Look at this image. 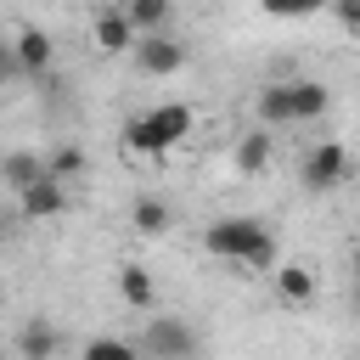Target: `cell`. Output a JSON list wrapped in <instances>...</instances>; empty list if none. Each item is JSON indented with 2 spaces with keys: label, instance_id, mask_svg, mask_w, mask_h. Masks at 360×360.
I'll use <instances>...</instances> for the list:
<instances>
[{
  "label": "cell",
  "instance_id": "1",
  "mask_svg": "<svg viewBox=\"0 0 360 360\" xmlns=\"http://www.w3.org/2000/svg\"><path fill=\"white\" fill-rule=\"evenodd\" d=\"M186 135H191V107L186 101H163V107H152V112H141V118L124 124V146L141 152V158H163Z\"/></svg>",
  "mask_w": 360,
  "mask_h": 360
},
{
  "label": "cell",
  "instance_id": "2",
  "mask_svg": "<svg viewBox=\"0 0 360 360\" xmlns=\"http://www.w3.org/2000/svg\"><path fill=\"white\" fill-rule=\"evenodd\" d=\"M264 242H270L264 219H248V214H225V219L202 225V248H208L214 259H231V264H248Z\"/></svg>",
  "mask_w": 360,
  "mask_h": 360
},
{
  "label": "cell",
  "instance_id": "3",
  "mask_svg": "<svg viewBox=\"0 0 360 360\" xmlns=\"http://www.w3.org/2000/svg\"><path fill=\"white\" fill-rule=\"evenodd\" d=\"M141 354L152 360H197V332L180 315H152L141 332Z\"/></svg>",
  "mask_w": 360,
  "mask_h": 360
},
{
  "label": "cell",
  "instance_id": "4",
  "mask_svg": "<svg viewBox=\"0 0 360 360\" xmlns=\"http://www.w3.org/2000/svg\"><path fill=\"white\" fill-rule=\"evenodd\" d=\"M349 180V146L343 141H321L309 158H304V186L309 191H332Z\"/></svg>",
  "mask_w": 360,
  "mask_h": 360
},
{
  "label": "cell",
  "instance_id": "5",
  "mask_svg": "<svg viewBox=\"0 0 360 360\" xmlns=\"http://www.w3.org/2000/svg\"><path fill=\"white\" fill-rule=\"evenodd\" d=\"M135 62H141V73L169 79V73H180V68H186V45H180V39H169V34H152V39H135Z\"/></svg>",
  "mask_w": 360,
  "mask_h": 360
},
{
  "label": "cell",
  "instance_id": "6",
  "mask_svg": "<svg viewBox=\"0 0 360 360\" xmlns=\"http://www.w3.org/2000/svg\"><path fill=\"white\" fill-rule=\"evenodd\" d=\"M62 354V332L51 315H28L17 326V360H56Z\"/></svg>",
  "mask_w": 360,
  "mask_h": 360
},
{
  "label": "cell",
  "instance_id": "7",
  "mask_svg": "<svg viewBox=\"0 0 360 360\" xmlns=\"http://www.w3.org/2000/svg\"><path fill=\"white\" fill-rule=\"evenodd\" d=\"M90 39H96V51H101V56H118V51H129V45H135V28H129L124 6H101V11L90 17Z\"/></svg>",
  "mask_w": 360,
  "mask_h": 360
},
{
  "label": "cell",
  "instance_id": "8",
  "mask_svg": "<svg viewBox=\"0 0 360 360\" xmlns=\"http://www.w3.org/2000/svg\"><path fill=\"white\" fill-rule=\"evenodd\" d=\"M270 276H276V298H281L287 309H309V304L321 298V281H315L309 264H276Z\"/></svg>",
  "mask_w": 360,
  "mask_h": 360
},
{
  "label": "cell",
  "instance_id": "9",
  "mask_svg": "<svg viewBox=\"0 0 360 360\" xmlns=\"http://www.w3.org/2000/svg\"><path fill=\"white\" fill-rule=\"evenodd\" d=\"M11 56H17V68L34 79V73H45L51 68V56H56V45H51V34L45 28H34V22H22L17 34H11Z\"/></svg>",
  "mask_w": 360,
  "mask_h": 360
},
{
  "label": "cell",
  "instance_id": "10",
  "mask_svg": "<svg viewBox=\"0 0 360 360\" xmlns=\"http://www.w3.org/2000/svg\"><path fill=\"white\" fill-rule=\"evenodd\" d=\"M62 208H68V186H62V180H51V174H45V180H34V186L17 197V214H22V219H34V225H39V219H56Z\"/></svg>",
  "mask_w": 360,
  "mask_h": 360
},
{
  "label": "cell",
  "instance_id": "11",
  "mask_svg": "<svg viewBox=\"0 0 360 360\" xmlns=\"http://www.w3.org/2000/svg\"><path fill=\"white\" fill-rule=\"evenodd\" d=\"M118 298H124L135 315H146V309L158 304V281H152V270H146V264H118Z\"/></svg>",
  "mask_w": 360,
  "mask_h": 360
},
{
  "label": "cell",
  "instance_id": "12",
  "mask_svg": "<svg viewBox=\"0 0 360 360\" xmlns=\"http://www.w3.org/2000/svg\"><path fill=\"white\" fill-rule=\"evenodd\" d=\"M287 90H292V124H309V118H321L332 107V90L321 79H292Z\"/></svg>",
  "mask_w": 360,
  "mask_h": 360
},
{
  "label": "cell",
  "instance_id": "13",
  "mask_svg": "<svg viewBox=\"0 0 360 360\" xmlns=\"http://www.w3.org/2000/svg\"><path fill=\"white\" fill-rule=\"evenodd\" d=\"M0 180L22 197L34 180H45V158H39V152H6V158H0Z\"/></svg>",
  "mask_w": 360,
  "mask_h": 360
},
{
  "label": "cell",
  "instance_id": "14",
  "mask_svg": "<svg viewBox=\"0 0 360 360\" xmlns=\"http://www.w3.org/2000/svg\"><path fill=\"white\" fill-rule=\"evenodd\" d=\"M253 112H259V129H281V124H292V90H287V84H264L259 101H253Z\"/></svg>",
  "mask_w": 360,
  "mask_h": 360
},
{
  "label": "cell",
  "instance_id": "15",
  "mask_svg": "<svg viewBox=\"0 0 360 360\" xmlns=\"http://www.w3.org/2000/svg\"><path fill=\"white\" fill-rule=\"evenodd\" d=\"M270 152H276V135L270 129H248L236 141V169L242 174H259V169H270Z\"/></svg>",
  "mask_w": 360,
  "mask_h": 360
},
{
  "label": "cell",
  "instance_id": "16",
  "mask_svg": "<svg viewBox=\"0 0 360 360\" xmlns=\"http://www.w3.org/2000/svg\"><path fill=\"white\" fill-rule=\"evenodd\" d=\"M129 225H135L141 236H163V231L174 225V214H169L163 197H135V202H129Z\"/></svg>",
  "mask_w": 360,
  "mask_h": 360
},
{
  "label": "cell",
  "instance_id": "17",
  "mask_svg": "<svg viewBox=\"0 0 360 360\" xmlns=\"http://www.w3.org/2000/svg\"><path fill=\"white\" fill-rule=\"evenodd\" d=\"M124 17H129V28H135V39H152V34L169 22V6H163V0H129Z\"/></svg>",
  "mask_w": 360,
  "mask_h": 360
},
{
  "label": "cell",
  "instance_id": "18",
  "mask_svg": "<svg viewBox=\"0 0 360 360\" xmlns=\"http://www.w3.org/2000/svg\"><path fill=\"white\" fill-rule=\"evenodd\" d=\"M79 360H141V349H135L129 338L101 332V338H90V343H84V354H79Z\"/></svg>",
  "mask_w": 360,
  "mask_h": 360
},
{
  "label": "cell",
  "instance_id": "19",
  "mask_svg": "<svg viewBox=\"0 0 360 360\" xmlns=\"http://www.w3.org/2000/svg\"><path fill=\"white\" fill-rule=\"evenodd\" d=\"M45 174L62 180V186L79 180V174H84V152H79V146H56V152H45Z\"/></svg>",
  "mask_w": 360,
  "mask_h": 360
},
{
  "label": "cell",
  "instance_id": "20",
  "mask_svg": "<svg viewBox=\"0 0 360 360\" xmlns=\"http://www.w3.org/2000/svg\"><path fill=\"white\" fill-rule=\"evenodd\" d=\"M326 11H332V22H338V28H349V34H360V0H332Z\"/></svg>",
  "mask_w": 360,
  "mask_h": 360
},
{
  "label": "cell",
  "instance_id": "21",
  "mask_svg": "<svg viewBox=\"0 0 360 360\" xmlns=\"http://www.w3.org/2000/svg\"><path fill=\"white\" fill-rule=\"evenodd\" d=\"M0 79H22V68H17V56H11V39L0 34Z\"/></svg>",
  "mask_w": 360,
  "mask_h": 360
},
{
  "label": "cell",
  "instance_id": "22",
  "mask_svg": "<svg viewBox=\"0 0 360 360\" xmlns=\"http://www.w3.org/2000/svg\"><path fill=\"white\" fill-rule=\"evenodd\" d=\"M354 270H360V242H354Z\"/></svg>",
  "mask_w": 360,
  "mask_h": 360
},
{
  "label": "cell",
  "instance_id": "23",
  "mask_svg": "<svg viewBox=\"0 0 360 360\" xmlns=\"http://www.w3.org/2000/svg\"><path fill=\"white\" fill-rule=\"evenodd\" d=\"M0 236H6V214H0Z\"/></svg>",
  "mask_w": 360,
  "mask_h": 360
},
{
  "label": "cell",
  "instance_id": "24",
  "mask_svg": "<svg viewBox=\"0 0 360 360\" xmlns=\"http://www.w3.org/2000/svg\"><path fill=\"white\" fill-rule=\"evenodd\" d=\"M0 309H6V292H0Z\"/></svg>",
  "mask_w": 360,
  "mask_h": 360
}]
</instances>
